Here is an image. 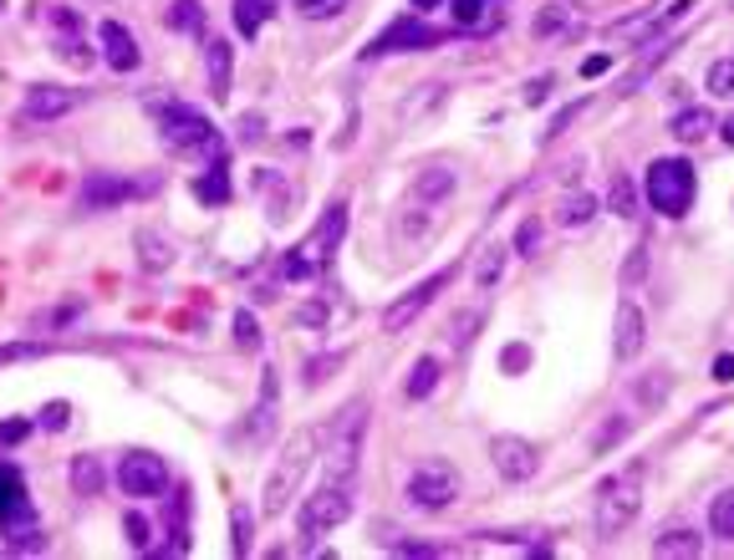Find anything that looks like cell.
<instances>
[{
  "mask_svg": "<svg viewBox=\"0 0 734 560\" xmlns=\"http://www.w3.org/2000/svg\"><path fill=\"white\" fill-rule=\"evenodd\" d=\"M439 378H444V367H439V357H418L414 372H408V382H403V397H414V403H423V397L439 387Z\"/></svg>",
  "mask_w": 734,
  "mask_h": 560,
  "instance_id": "26",
  "label": "cell"
},
{
  "mask_svg": "<svg viewBox=\"0 0 734 560\" xmlns=\"http://www.w3.org/2000/svg\"><path fill=\"white\" fill-rule=\"evenodd\" d=\"M480 327H484V311H480V306H465V311L450 316V342H454V346H469Z\"/></svg>",
  "mask_w": 734,
  "mask_h": 560,
  "instance_id": "34",
  "label": "cell"
},
{
  "mask_svg": "<svg viewBox=\"0 0 734 560\" xmlns=\"http://www.w3.org/2000/svg\"><path fill=\"white\" fill-rule=\"evenodd\" d=\"M535 245H541V225H535V219H520L516 250H520V255H535Z\"/></svg>",
  "mask_w": 734,
  "mask_h": 560,
  "instance_id": "43",
  "label": "cell"
},
{
  "mask_svg": "<svg viewBox=\"0 0 734 560\" xmlns=\"http://www.w3.org/2000/svg\"><path fill=\"white\" fill-rule=\"evenodd\" d=\"M347 362V352H327V357H312V362H306V382H312V387H317L321 378H332L337 367Z\"/></svg>",
  "mask_w": 734,
  "mask_h": 560,
  "instance_id": "40",
  "label": "cell"
},
{
  "mask_svg": "<svg viewBox=\"0 0 734 560\" xmlns=\"http://www.w3.org/2000/svg\"><path fill=\"white\" fill-rule=\"evenodd\" d=\"M704 87H709L714 98H734V56H719V62L709 66V77H704Z\"/></svg>",
  "mask_w": 734,
  "mask_h": 560,
  "instance_id": "37",
  "label": "cell"
},
{
  "mask_svg": "<svg viewBox=\"0 0 734 560\" xmlns=\"http://www.w3.org/2000/svg\"><path fill=\"white\" fill-rule=\"evenodd\" d=\"M592 219H597V199L592 194H571V199H561V209H556V225H567V230H582Z\"/></svg>",
  "mask_w": 734,
  "mask_h": 560,
  "instance_id": "28",
  "label": "cell"
},
{
  "mask_svg": "<svg viewBox=\"0 0 734 560\" xmlns=\"http://www.w3.org/2000/svg\"><path fill=\"white\" fill-rule=\"evenodd\" d=\"M490 463L501 469V479L526 484V479H535V469H541V448H535L531 438H516V433H495V438H490Z\"/></svg>",
  "mask_w": 734,
  "mask_h": 560,
  "instance_id": "11",
  "label": "cell"
},
{
  "mask_svg": "<svg viewBox=\"0 0 734 560\" xmlns=\"http://www.w3.org/2000/svg\"><path fill=\"white\" fill-rule=\"evenodd\" d=\"M709 128H714V113H709V107H684V113L673 117V138H679V143H699V138H709Z\"/></svg>",
  "mask_w": 734,
  "mask_h": 560,
  "instance_id": "27",
  "label": "cell"
},
{
  "mask_svg": "<svg viewBox=\"0 0 734 560\" xmlns=\"http://www.w3.org/2000/svg\"><path fill=\"white\" fill-rule=\"evenodd\" d=\"M0 11H5V0H0Z\"/></svg>",
  "mask_w": 734,
  "mask_h": 560,
  "instance_id": "57",
  "label": "cell"
},
{
  "mask_svg": "<svg viewBox=\"0 0 734 560\" xmlns=\"http://www.w3.org/2000/svg\"><path fill=\"white\" fill-rule=\"evenodd\" d=\"M240 138H245V143H255V138H261V117H240Z\"/></svg>",
  "mask_w": 734,
  "mask_h": 560,
  "instance_id": "50",
  "label": "cell"
},
{
  "mask_svg": "<svg viewBox=\"0 0 734 560\" xmlns=\"http://www.w3.org/2000/svg\"><path fill=\"white\" fill-rule=\"evenodd\" d=\"M31 510V499H26V484L11 463H0V525H11L16 514Z\"/></svg>",
  "mask_w": 734,
  "mask_h": 560,
  "instance_id": "22",
  "label": "cell"
},
{
  "mask_svg": "<svg viewBox=\"0 0 734 560\" xmlns=\"http://www.w3.org/2000/svg\"><path fill=\"white\" fill-rule=\"evenodd\" d=\"M699 550H704V535L699 530H688V525L663 530V535L653 540V556L658 560H699Z\"/></svg>",
  "mask_w": 734,
  "mask_h": 560,
  "instance_id": "20",
  "label": "cell"
},
{
  "mask_svg": "<svg viewBox=\"0 0 734 560\" xmlns=\"http://www.w3.org/2000/svg\"><path fill=\"white\" fill-rule=\"evenodd\" d=\"M643 510V469H628V474H612L597 489V535H622V530L637 520Z\"/></svg>",
  "mask_w": 734,
  "mask_h": 560,
  "instance_id": "7",
  "label": "cell"
},
{
  "mask_svg": "<svg viewBox=\"0 0 734 560\" xmlns=\"http://www.w3.org/2000/svg\"><path fill=\"white\" fill-rule=\"evenodd\" d=\"M72 489L83 499H92L102 489V463L92 459V454H83V459H72Z\"/></svg>",
  "mask_w": 734,
  "mask_h": 560,
  "instance_id": "30",
  "label": "cell"
},
{
  "mask_svg": "<svg viewBox=\"0 0 734 560\" xmlns=\"http://www.w3.org/2000/svg\"><path fill=\"white\" fill-rule=\"evenodd\" d=\"M117 489L128 499H164L168 495V463L149 448H128L117 459Z\"/></svg>",
  "mask_w": 734,
  "mask_h": 560,
  "instance_id": "9",
  "label": "cell"
},
{
  "mask_svg": "<svg viewBox=\"0 0 734 560\" xmlns=\"http://www.w3.org/2000/svg\"><path fill=\"white\" fill-rule=\"evenodd\" d=\"M628 285H637V280H643V250H633V260H628Z\"/></svg>",
  "mask_w": 734,
  "mask_h": 560,
  "instance_id": "52",
  "label": "cell"
},
{
  "mask_svg": "<svg viewBox=\"0 0 734 560\" xmlns=\"http://www.w3.org/2000/svg\"><path fill=\"white\" fill-rule=\"evenodd\" d=\"M301 321H306V327H321V321H327V306H306V311H301Z\"/></svg>",
  "mask_w": 734,
  "mask_h": 560,
  "instance_id": "53",
  "label": "cell"
},
{
  "mask_svg": "<svg viewBox=\"0 0 734 560\" xmlns=\"http://www.w3.org/2000/svg\"><path fill=\"white\" fill-rule=\"evenodd\" d=\"M123 535H128V545H134V550H149V545H153V525L143 520V514H128V520H123Z\"/></svg>",
  "mask_w": 734,
  "mask_h": 560,
  "instance_id": "41",
  "label": "cell"
},
{
  "mask_svg": "<svg viewBox=\"0 0 734 560\" xmlns=\"http://www.w3.org/2000/svg\"><path fill=\"white\" fill-rule=\"evenodd\" d=\"M153 123H159V138H164L174 153L215 149L219 143L215 123H210L200 107H189V102H159V107H153Z\"/></svg>",
  "mask_w": 734,
  "mask_h": 560,
  "instance_id": "6",
  "label": "cell"
},
{
  "mask_svg": "<svg viewBox=\"0 0 734 560\" xmlns=\"http://www.w3.org/2000/svg\"><path fill=\"white\" fill-rule=\"evenodd\" d=\"M450 31H439V26H423L418 16H403V21H393L372 47H367V56H388V51H429V47H439Z\"/></svg>",
  "mask_w": 734,
  "mask_h": 560,
  "instance_id": "13",
  "label": "cell"
},
{
  "mask_svg": "<svg viewBox=\"0 0 734 560\" xmlns=\"http://www.w3.org/2000/svg\"><path fill=\"white\" fill-rule=\"evenodd\" d=\"M450 280H454V265H450V270H439V276H429V280H423V285H414L408 296H398V301H393V306H388V311H383V331H388V336H398V331H408V327H414L418 316H423V311H429V306H434V296H439V291H444V285H450Z\"/></svg>",
  "mask_w": 734,
  "mask_h": 560,
  "instance_id": "10",
  "label": "cell"
},
{
  "mask_svg": "<svg viewBox=\"0 0 734 560\" xmlns=\"http://www.w3.org/2000/svg\"><path fill=\"white\" fill-rule=\"evenodd\" d=\"M291 5H296V11H301L306 21H327V16H337V11H342L347 0H291Z\"/></svg>",
  "mask_w": 734,
  "mask_h": 560,
  "instance_id": "42",
  "label": "cell"
},
{
  "mask_svg": "<svg viewBox=\"0 0 734 560\" xmlns=\"http://www.w3.org/2000/svg\"><path fill=\"white\" fill-rule=\"evenodd\" d=\"M204 72H210V98L215 102H230V87H235V47L225 36H210L204 41Z\"/></svg>",
  "mask_w": 734,
  "mask_h": 560,
  "instance_id": "16",
  "label": "cell"
},
{
  "mask_svg": "<svg viewBox=\"0 0 734 560\" xmlns=\"http://www.w3.org/2000/svg\"><path fill=\"white\" fill-rule=\"evenodd\" d=\"M607 62H612V56H586V62H582V77H602V72H607Z\"/></svg>",
  "mask_w": 734,
  "mask_h": 560,
  "instance_id": "51",
  "label": "cell"
},
{
  "mask_svg": "<svg viewBox=\"0 0 734 560\" xmlns=\"http://www.w3.org/2000/svg\"><path fill=\"white\" fill-rule=\"evenodd\" d=\"M535 26H541V31H556V26H561V31H582V21L567 16V11H546V16L535 21Z\"/></svg>",
  "mask_w": 734,
  "mask_h": 560,
  "instance_id": "44",
  "label": "cell"
},
{
  "mask_svg": "<svg viewBox=\"0 0 734 560\" xmlns=\"http://www.w3.org/2000/svg\"><path fill=\"white\" fill-rule=\"evenodd\" d=\"M363 438H367V403L352 397L347 408H342V418L327 429V479H332V484H352V479H357Z\"/></svg>",
  "mask_w": 734,
  "mask_h": 560,
  "instance_id": "3",
  "label": "cell"
},
{
  "mask_svg": "<svg viewBox=\"0 0 734 560\" xmlns=\"http://www.w3.org/2000/svg\"><path fill=\"white\" fill-rule=\"evenodd\" d=\"M251 545H255V520L245 505H235L230 510V550L235 556H251Z\"/></svg>",
  "mask_w": 734,
  "mask_h": 560,
  "instance_id": "32",
  "label": "cell"
},
{
  "mask_svg": "<svg viewBox=\"0 0 734 560\" xmlns=\"http://www.w3.org/2000/svg\"><path fill=\"white\" fill-rule=\"evenodd\" d=\"M51 21H56V26H62V36H56V56H62V62H72V66H92V47H87L83 36V21H77V11H67V5H56V11H51Z\"/></svg>",
  "mask_w": 734,
  "mask_h": 560,
  "instance_id": "19",
  "label": "cell"
},
{
  "mask_svg": "<svg viewBox=\"0 0 734 560\" xmlns=\"http://www.w3.org/2000/svg\"><path fill=\"white\" fill-rule=\"evenodd\" d=\"M26 433H31V423H5V429H0V448L21 444V438H26Z\"/></svg>",
  "mask_w": 734,
  "mask_h": 560,
  "instance_id": "49",
  "label": "cell"
},
{
  "mask_svg": "<svg viewBox=\"0 0 734 560\" xmlns=\"http://www.w3.org/2000/svg\"><path fill=\"white\" fill-rule=\"evenodd\" d=\"M546 98H550V77H535V82H526V102H531V107H541Z\"/></svg>",
  "mask_w": 734,
  "mask_h": 560,
  "instance_id": "48",
  "label": "cell"
},
{
  "mask_svg": "<svg viewBox=\"0 0 734 560\" xmlns=\"http://www.w3.org/2000/svg\"><path fill=\"white\" fill-rule=\"evenodd\" d=\"M77 92L72 87H51V82H36L26 87V102H21V128H36V123H56V117H67L72 107H77Z\"/></svg>",
  "mask_w": 734,
  "mask_h": 560,
  "instance_id": "12",
  "label": "cell"
},
{
  "mask_svg": "<svg viewBox=\"0 0 734 560\" xmlns=\"http://www.w3.org/2000/svg\"><path fill=\"white\" fill-rule=\"evenodd\" d=\"M495 11H501V0H450V16H454L459 31H480V26H490Z\"/></svg>",
  "mask_w": 734,
  "mask_h": 560,
  "instance_id": "23",
  "label": "cell"
},
{
  "mask_svg": "<svg viewBox=\"0 0 734 560\" xmlns=\"http://www.w3.org/2000/svg\"><path fill=\"white\" fill-rule=\"evenodd\" d=\"M643 342H648V321H643V311H637L633 301H622V311H618V336H612V357H618V362H637Z\"/></svg>",
  "mask_w": 734,
  "mask_h": 560,
  "instance_id": "18",
  "label": "cell"
},
{
  "mask_svg": "<svg viewBox=\"0 0 734 560\" xmlns=\"http://www.w3.org/2000/svg\"><path fill=\"white\" fill-rule=\"evenodd\" d=\"M230 164H225V149H210V168H204L200 179H194V199L200 204H210V209H219V204H230Z\"/></svg>",
  "mask_w": 734,
  "mask_h": 560,
  "instance_id": "17",
  "label": "cell"
},
{
  "mask_svg": "<svg viewBox=\"0 0 734 560\" xmlns=\"http://www.w3.org/2000/svg\"><path fill=\"white\" fill-rule=\"evenodd\" d=\"M454 194V168H423V174H418L414 179V199L418 204H439V199H450Z\"/></svg>",
  "mask_w": 734,
  "mask_h": 560,
  "instance_id": "25",
  "label": "cell"
},
{
  "mask_svg": "<svg viewBox=\"0 0 734 560\" xmlns=\"http://www.w3.org/2000/svg\"><path fill=\"white\" fill-rule=\"evenodd\" d=\"M724 143H730V149H734V117H730V123H724Z\"/></svg>",
  "mask_w": 734,
  "mask_h": 560,
  "instance_id": "56",
  "label": "cell"
},
{
  "mask_svg": "<svg viewBox=\"0 0 734 560\" xmlns=\"http://www.w3.org/2000/svg\"><path fill=\"white\" fill-rule=\"evenodd\" d=\"M501 276H505V245H495V240H490V245L480 250V260H474V285H480V291H490Z\"/></svg>",
  "mask_w": 734,
  "mask_h": 560,
  "instance_id": "29",
  "label": "cell"
},
{
  "mask_svg": "<svg viewBox=\"0 0 734 560\" xmlns=\"http://www.w3.org/2000/svg\"><path fill=\"white\" fill-rule=\"evenodd\" d=\"M607 204H612V215L618 219L637 215V194H633V179H628V174H612V183H607Z\"/></svg>",
  "mask_w": 734,
  "mask_h": 560,
  "instance_id": "31",
  "label": "cell"
},
{
  "mask_svg": "<svg viewBox=\"0 0 734 560\" xmlns=\"http://www.w3.org/2000/svg\"><path fill=\"white\" fill-rule=\"evenodd\" d=\"M342 234H347V204L337 199V204H327V215L312 225V234H306L296 250H286V255H281L276 276L291 280V285H301V280H317L321 270H327V260H332V250L342 245Z\"/></svg>",
  "mask_w": 734,
  "mask_h": 560,
  "instance_id": "1",
  "label": "cell"
},
{
  "mask_svg": "<svg viewBox=\"0 0 734 560\" xmlns=\"http://www.w3.org/2000/svg\"><path fill=\"white\" fill-rule=\"evenodd\" d=\"M459 489H465V479H459V469H450V463H423V469H414L408 474V505L423 514H439L450 510L454 499H459Z\"/></svg>",
  "mask_w": 734,
  "mask_h": 560,
  "instance_id": "8",
  "label": "cell"
},
{
  "mask_svg": "<svg viewBox=\"0 0 734 560\" xmlns=\"http://www.w3.org/2000/svg\"><path fill=\"white\" fill-rule=\"evenodd\" d=\"M317 444H321V429H296L291 438H286V454L270 463L266 499H261V510H266L270 520H281L286 505L296 499V484H301V474L312 469V459H317Z\"/></svg>",
  "mask_w": 734,
  "mask_h": 560,
  "instance_id": "2",
  "label": "cell"
},
{
  "mask_svg": "<svg viewBox=\"0 0 734 560\" xmlns=\"http://www.w3.org/2000/svg\"><path fill=\"white\" fill-rule=\"evenodd\" d=\"M347 514H352V484H332V479H321L317 495H306V505H301V514H296L301 550H317L321 535L337 530Z\"/></svg>",
  "mask_w": 734,
  "mask_h": 560,
  "instance_id": "4",
  "label": "cell"
},
{
  "mask_svg": "<svg viewBox=\"0 0 734 560\" xmlns=\"http://www.w3.org/2000/svg\"><path fill=\"white\" fill-rule=\"evenodd\" d=\"M408 5H414V11H434L439 0H408Z\"/></svg>",
  "mask_w": 734,
  "mask_h": 560,
  "instance_id": "55",
  "label": "cell"
},
{
  "mask_svg": "<svg viewBox=\"0 0 734 560\" xmlns=\"http://www.w3.org/2000/svg\"><path fill=\"white\" fill-rule=\"evenodd\" d=\"M714 378H719V382H734V357H719V362H714Z\"/></svg>",
  "mask_w": 734,
  "mask_h": 560,
  "instance_id": "54",
  "label": "cell"
},
{
  "mask_svg": "<svg viewBox=\"0 0 734 560\" xmlns=\"http://www.w3.org/2000/svg\"><path fill=\"white\" fill-rule=\"evenodd\" d=\"M98 41H102V62L113 66L117 77H123V72H138V66H143V51H138L134 31H128L123 21H102Z\"/></svg>",
  "mask_w": 734,
  "mask_h": 560,
  "instance_id": "15",
  "label": "cell"
},
{
  "mask_svg": "<svg viewBox=\"0 0 734 560\" xmlns=\"http://www.w3.org/2000/svg\"><path fill=\"white\" fill-rule=\"evenodd\" d=\"M709 530H714L719 540H734V489L714 495V505H709Z\"/></svg>",
  "mask_w": 734,
  "mask_h": 560,
  "instance_id": "35",
  "label": "cell"
},
{
  "mask_svg": "<svg viewBox=\"0 0 734 560\" xmlns=\"http://www.w3.org/2000/svg\"><path fill=\"white\" fill-rule=\"evenodd\" d=\"M134 245H138V265H143L149 276H159V270H168V265H174V245H168V234H159V230H138V234H134Z\"/></svg>",
  "mask_w": 734,
  "mask_h": 560,
  "instance_id": "21",
  "label": "cell"
},
{
  "mask_svg": "<svg viewBox=\"0 0 734 560\" xmlns=\"http://www.w3.org/2000/svg\"><path fill=\"white\" fill-rule=\"evenodd\" d=\"M41 429H51V433L67 429V403H47V412H41Z\"/></svg>",
  "mask_w": 734,
  "mask_h": 560,
  "instance_id": "45",
  "label": "cell"
},
{
  "mask_svg": "<svg viewBox=\"0 0 734 560\" xmlns=\"http://www.w3.org/2000/svg\"><path fill=\"white\" fill-rule=\"evenodd\" d=\"M622 438H628V418H607L597 429V438H592V454H607V448L622 444Z\"/></svg>",
  "mask_w": 734,
  "mask_h": 560,
  "instance_id": "38",
  "label": "cell"
},
{
  "mask_svg": "<svg viewBox=\"0 0 734 560\" xmlns=\"http://www.w3.org/2000/svg\"><path fill=\"white\" fill-rule=\"evenodd\" d=\"M643 189H648V204L658 215L679 219L694 209V189H699V183H694V168H688L684 158H653Z\"/></svg>",
  "mask_w": 734,
  "mask_h": 560,
  "instance_id": "5",
  "label": "cell"
},
{
  "mask_svg": "<svg viewBox=\"0 0 734 560\" xmlns=\"http://www.w3.org/2000/svg\"><path fill=\"white\" fill-rule=\"evenodd\" d=\"M582 107H586V102H577V107H567V113H556V123H550V128H546V138H561V132H567L571 123L582 117Z\"/></svg>",
  "mask_w": 734,
  "mask_h": 560,
  "instance_id": "47",
  "label": "cell"
},
{
  "mask_svg": "<svg viewBox=\"0 0 734 560\" xmlns=\"http://www.w3.org/2000/svg\"><path fill=\"white\" fill-rule=\"evenodd\" d=\"M235 346H245V352L261 346V321L251 311H235Z\"/></svg>",
  "mask_w": 734,
  "mask_h": 560,
  "instance_id": "39",
  "label": "cell"
},
{
  "mask_svg": "<svg viewBox=\"0 0 734 560\" xmlns=\"http://www.w3.org/2000/svg\"><path fill=\"white\" fill-rule=\"evenodd\" d=\"M230 16H235V31L251 41V36H261V26L276 16V0H235Z\"/></svg>",
  "mask_w": 734,
  "mask_h": 560,
  "instance_id": "24",
  "label": "cell"
},
{
  "mask_svg": "<svg viewBox=\"0 0 734 560\" xmlns=\"http://www.w3.org/2000/svg\"><path fill=\"white\" fill-rule=\"evenodd\" d=\"M138 194H143V183H128L117 174H87L83 189H77V204L83 209H117V204H128Z\"/></svg>",
  "mask_w": 734,
  "mask_h": 560,
  "instance_id": "14",
  "label": "cell"
},
{
  "mask_svg": "<svg viewBox=\"0 0 734 560\" xmlns=\"http://www.w3.org/2000/svg\"><path fill=\"white\" fill-rule=\"evenodd\" d=\"M51 346L47 342H11V346H0V367H16V362H41Z\"/></svg>",
  "mask_w": 734,
  "mask_h": 560,
  "instance_id": "36",
  "label": "cell"
},
{
  "mask_svg": "<svg viewBox=\"0 0 734 560\" xmlns=\"http://www.w3.org/2000/svg\"><path fill=\"white\" fill-rule=\"evenodd\" d=\"M526 362H531V346H505V357H501V367H505V372H520V367H526Z\"/></svg>",
  "mask_w": 734,
  "mask_h": 560,
  "instance_id": "46",
  "label": "cell"
},
{
  "mask_svg": "<svg viewBox=\"0 0 734 560\" xmlns=\"http://www.w3.org/2000/svg\"><path fill=\"white\" fill-rule=\"evenodd\" d=\"M168 26L194 31L204 41V5H200V0H174V5H168Z\"/></svg>",
  "mask_w": 734,
  "mask_h": 560,
  "instance_id": "33",
  "label": "cell"
}]
</instances>
